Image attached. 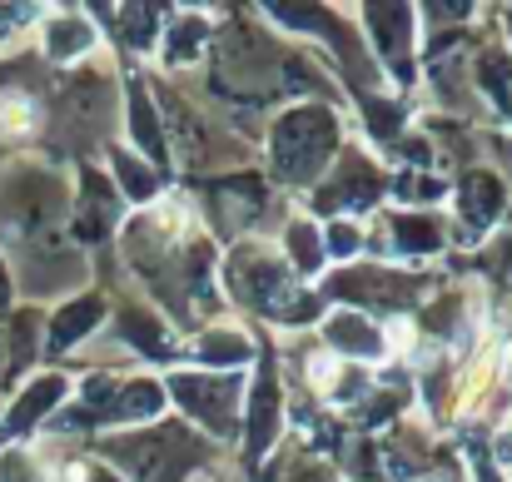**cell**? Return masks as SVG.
Listing matches in <instances>:
<instances>
[{
	"mask_svg": "<svg viewBox=\"0 0 512 482\" xmlns=\"http://www.w3.org/2000/svg\"><path fill=\"white\" fill-rule=\"evenodd\" d=\"M229 284L239 289V299H249L254 309H264V314H274V319H284V323H304L319 314V299L299 294L289 284V274L269 254H239L229 264Z\"/></svg>",
	"mask_w": 512,
	"mask_h": 482,
	"instance_id": "1",
	"label": "cell"
},
{
	"mask_svg": "<svg viewBox=\"0 0 512 482\" xmlns=\"http://www.w3.org/2000/svg\"><path fill=\"white\" fill-rule=\"evenodd\" d=\"M334 155V120L324 110H294L274 130V169L294 184L314 179Z\"/></svg>",
	"mask_w": 512,
	"mask_h": 482,
	"instance_id": "2",
	"label": "cell"
},
{
	"mask_svg": "<svg viewBox=\"0 0 512 482\" xmlns=\"http://www.w3.org/2000/svg\"><path fill=\"white\" fill-rule=\"evenodd\" d=\"M110 458L135 482H174L199 458V448L189 443L184 428H155V433H140V438H115Z\"/></svg>",
	"mask_w": 512,
	"mask_h": 482,
	"instance_id": "3",
	"label": "cell"
},
{
	"mask_svg": "<svg viewBox=\"0 0 512 482\" xmlns=\"http://www.w3.org/2000/svg\"><path fill=\"white\" fill-rule=\"evenodd\" d=\"M170 388L189 418H199L214 433H234V423H239V378H229V373L224 378L219 373H179Z\"/></svg>",
	"mask_w": 512,
	"mask_h": 482,
	"instance_id": "4",
	"label": "cell"
},
{
	"mask_svg": "<svg viewBox=\"0 0 512 482\" xmlns=\"http://www.w3.org/2000/svg\"><path fill=\"white\" fill-rule=\"evenodd\" d=\"M65 120L85 135H100L110 125V85L95 80V75H80L70 90H65Z\"/></svg>",
	"mask_w": 512,
	"mask_h": 482,
	"instance_id": "5",
	"label": "cell"
},
{
	"mask_svg": "<svg viewBox=\"0 0 512 482\" xmlns=\"http://www.w3.org/2000/svg\"><path fill=\"white\" fill-rule=\"evenodd\" d=\"M75 229L80 239H105L115 229V194L100 174H85V194H80V209H75Z\"/></svg>",
	"mask_w": 512,
	"mask_h": 482,
	"instance_id": "6",
	"label": "cell"
},
{
	"mask_svg": "<svg viewBox=\"0 0 512 482\" xmlns=\"http://www.w3.org/2000/svg\"><path fill=\"white\" fill-rule=\"evenodd\" d=\"M368 15H373V35H378V50L388 55V65H393L398 75H408V30H413L408 10H403V5H373Z\"/></svg>",
	"mask_w": 512,
	"mask_h": 482,
	"instance_id": "7",
	"label": "cell"
},
{
	"mask_svg": "<svg viewBox=\"0 0 512 482\" xmlns=\"http://www.w3.org/2000/svg\"><path fill=\"white\" fill-rule=\"evenodd\" d=\"M259 204H264V194L249 179H224V189H214V214H219V229L224 234H239L259 214Z\"/></svg>",
	"mask_w": 512,
	"mask_h": 482,
	"instance_id": "8",
	"label": "cell"
},
{
	"mask_svg": "<svg viewBox=\"0 0 512 482\" xmlns=\"http://www.w3.org/2000/svg\"><path fill=\"white\" fill-rule=\"evenodd\" d=\"M458 204H463L468 229H483V224L503 209V179H493V174H463V184H458Z\"/></svg>",
	"mask_w": 512,
	"mask_h": 482,
	"instance_id": "9",
	"label": "cell"
},
{
	"mask_svg": "<svg viewBox=\"0 0 512 482\" xmlns=\"http://www.w3.org/2000/svg\"><path fill=\"white\" fill-rule=\"evenodd\" d=\"M368 199H378V174L368 169L363 160H343L339 169V184L334 189H324V209H358V204H368Z\"/></svg>",
	"mask_w": 512,
	"mask_h": 482,
	"instance_id": "10",
	"label": "cell"
},
{
	"mask_svg": "<svg viewBox=\"0 0 512 482\" xmlns=\"http://www.w3.org/2000/svg\"><path fill=\"white\" fill-rule=\"evenodd\" d=\"M274 433H279V383L264 368V383L254 388V413H249V453L259 458L274 443Z\"/></svg>",
	"mask_w": 512,
	"mask_h": 482,
	"instance_id": "11",
	"label": "cell"
},
{
	"mask_svg": "<svg viewBox=\"0 0 512 482\" xmlns=\"http://www.w3.org/2000/svg\"><path fill=\"white\" fill-rule=\"evenodd\" d=\"M329 343H334L339 353H353V358H378V353H383L378 328L368 319H358V314H334V319H329Z\"/></svg>",
	"mask_w": 512,
	"mask_h": 482,
	"instance_id": "12",
	"label": "cell"
},
{
	"mask_svg": "<svg viewBox=\"0 0 512 482\" xmlns=\"http://www.w3.org/2000/svg\"><path fill=\"white\" fill-rule=\"evenodd\" d=\"M100 304L95 299H75V304H65L60 314H55V348H70V343H80L95 323H100Z\"/></svg>",
	"mask_w": 512,
	"mask_h": 482,
	"instance_id": "13",
	"label": "cell"
},
{
	"mask_svg": "<svg viewBox=\"0 0 512 482\" xmlns=\"http://www.w3.org/2000/svg\"><path fill=\"white\" fill-rule=\"evenodd\" d=\"M130 120H135V140H140V150L165 155V135H160L155 105H150V95H145V85H140V80H130Z\"/></svg>",
	"mask_w": 512,
	"mask_h": 482,
	"instance_id": "14",
	"label": "cell"
},
{
	"mask_svg": "<svg viewBox=\"0 0 512 482\" xmlns=\"http://www.w3.org/2000/svg\"><path fill=\"white\" fill-rule=\"evenodd\" d=\"M165 408V393L155 388V383H130V388H120L115 393V403H110V418H125V423H135V418H155Z\"/></svg>",
	"mask_w": 512,
	"mask_h": 482,
	"instance_id": "15",
	"label": "cell"
},
{
	"mask_svg": "<svg viewBox=\"0 0 512 482\" xmlns=\"http://www.w3.org/2000/svg\"><path fill=\"white\" fill-rule=\"evenodd\" d=\"M125 338H130L135 348L155 353V358H170V353H174V343H170V333H165V323L150 319V314H140V309H130V314H125Z\"/></svg>",
	"mask_w": 512,
	"mask_h": 482,
	"instance_id": "16",
	"label": "cell"
},
{
	"mask_svg": "<svg viewBox=\"0 0 512 482\" xmlns=\"http://www.w3.org/2000/svg\"><path fill=\"white\" fill-rule=\"evenodd\" d=\"M334 294H378L373 304H403V294H413V284L403 279H383V274H353V279H339Z\"/></svg>",
	"mask_w": 512,
	"mask_h": 482,
	"instance_id": "17",
	"label": "cell"
},
{
	"mask_svg": "<svg viewBox=\"0 0 512 482\" xmlns=\"http://www.w3.org/2000/svg\"><path fill=\"white\" fill-rule=\"evenodd\" d=\"M60 393H65V378H45V383H35V388L15 403L10 428H30V423H40V413H45L50 403H60Z\"/></svg>",
	"mask_w": 512,
	"mask_h": 482,
	"instance_id": "18",
	"label": "cell"
},
{
	"mask_svg": "<svg viewBox=\"0 0 512 482\" xmlns=\"http://www.w3.org/2000/svg\"><path fill=\"white\" fill-rule=\"evenodd\" d=\"M199 40H204V20H174L170 45H165V65H189L199 55Z\"/></svg>",
	"mask_w": 512,
	"mask_h": 482,
	"instance_id": "19",
	"label": "cell"
},
{
	"mask_svg": "<svg viewBox=\"0 0 512 482\" xmlns=\"http://www.w3.org/2000/svg\"><path fill=\"white\" fill-rule=\"evenodd\" d=\"M120 30H125V45H130V50H150V45L160 40V15L145 10V5H130Z\"/></svg>",
	"mask_w": 512,
	"mask_h": 482,
	"instance_id": "20",
	"label": "cell"
},
{
	"mask_svg": "<svg viewBox=\"0 0 512 482\" xmlns=\"http://www.w3.org/2000/svg\"><path fill=\"white\" fill-rule=\"evenodd\" d=\"M443 244L438 224L433 219H398V249L403 254H433Z\"/></svg>",
	"mask_w": 512,
	"mask_h": 482,
	"instance_id": "21",
	"label": "cell"
},
{
	"mask_svg": "<svg viewBox=\"0 0 512 482\" xmlns=\"http://www.w3.org/2000/svg\"><path fill=\"white\" fill-rule=\"evenodd\" d=\"M85 45H90V25H85V20H75V15H70V20H55V30H50V55H55V60H70V55H80Z\"/></svg>",
	"mask_w": 512,
	"mask_h": 482,
	"instance_id": "22",
	"label": "cell"
},
{
	"mask_svg": "<svg viewBox=\"0 0 512 482\" xmlns=\"http://www.w3.org/2000/svg\"><path fill=\"white\" fill-rule=\"evenodd\" d=\"M289 254H294V269H304V274H314L324 264V244H319V234L309 224H294L289 229Z\"/></svg>",
	"mask_w": 512,
	"mask_h": 482,
	"instance_id": "23",
	"label": "cell"
},
{
	"mask_svg": "<svg viewBox=\"0 0 512 482\" xmlns=\"http://www.w3.org/2000/svg\"><path fill=\"white\" fill-rule=\"evenodd\" d=\"M35 125V105L25 95H0V140H15Z\"/></svg>",
	"mask_w": 512,
	"mask_h": 482,
	"instance_id": "24",
	"label": "cell"
},
{
	"mask_svg": "<svg viewBox=\"0 0 512 482\" xmlns=\"http://www.w3.org/2000/svg\"><path fill=\"white\" fill-rule=\"evenodd\" d=\"M209 363H249V343L239 333H209L204 348H199Z\"/></svg>",
	"mask_w": 512,
	"mask_h": 482,
	"instance_id": "25",
	"label": "cell"
},
{
	"mask_svg": "<svg viewBox=\"0 0 512 482\" xmlns=\"http://www.w3.org/2000/svg\"><path fill=\"white\" fill-rule=\"evenodd\" d=\"M115 174H120V184H125V194H130V199H150V194H155V174H150L140 160L115 155Z\"/></svg>",
	"mask_w": 512,
	"mask_h": 482,
	"instance_id": "26",
	"label": "cell"
},
{
	"mask_svg": "<svg viewBox=\"0 0 512 482\" xmlns=\"http://www.w3.org/2000/svg\"><path fill=\"white\" fill-rule=\"evenodd\" d=\"M483 80H488V90L503 100L508 95V105H512V65H508V55H488L483 60Z\"/></svg>",
	"mask_w": 512,
	"mask_h": 482,
	"instance_id": "27",
	"label": "cell"
},
{
	"mask_svg": "<svg viewBox=\"0 0 512 482\" xmlns=\"http://www.w3.org/2000/svg\"><path fill=\"white\" fill-rule=\"evenodd\" d=\"M329 249H334V254H353V249H358V229L339 219V224L329 229Z\"/></svg>",
	"mask_w": 512,
	"mask_h": 482,
	"instance_id": "28",
	"label": "cell"
},
{
	"mask_svg": "<svg viewBox=\"0 0 512 482\" xmlns=\"http://www.w3.org/2000/svg\"><path fill=\"white\" fill-rule=\"evenodd\" d=\"M0 478L5 482H35V468H30L20 453H10V458H5V468H0Z\"/></svg>",
	"mask_w": 512,
	"mask_h": 482,
	"instance_id": "29",
	"label": "cell"
},
{
	"mask_svg": "<svg viewBox=\"0 0 512 482\" xmlns=\"http://www.w3.org/2000/svg\"><path fill=\"white\" fill-rule=\"evenodd\" d=\"M289 482H339V478H334V473H324V468H299Z\"/></svg>",
	"mask_w": 512,
	"mask_h": 482,
	"instance_id": "30",
	"label": "cell"
},
{
	"mask_svg": "<svg viewBox=\"0 0 512 482\" xmlns=\"http://www.w3.org/2000/svg\"><path fill=\"white\" fill-rule=\"evenodd\" d=\"M498 453H503V463H512V433H503V438H498Z\"/></svg>",
	"mask_w": 512,
	"mask_h": 482,
	"instance_id": "31",
	"label": "cell"
},
{
	"mask_svg": "<svg viewBox=\"0 0 512 482\" xmlns=\"http://www.w3.org/2000/svg\"><path fill=\"white\" fill-rule=\"evenodd\" d=\"M95 482H115V478H95Z\"/></svg>",
	"mask_w": 512,
	"mask_h": 482,
	"instance_id": "32",
	"label": "cell"
},
{
	"mask_svg": "<svg viewBox=\"0 0 512 482\" xmlns=\"http://www.w3.org/2000/svg\"><path fill=\"white\" fill-rule=\"evenodd\" d=\"M428 482H448V478H428Z\"/></svg>",
	"mask_w": 512,
	"mask_h": 482,
	"instance_id": "33",
	"label": "cell"
}]
</instances>
